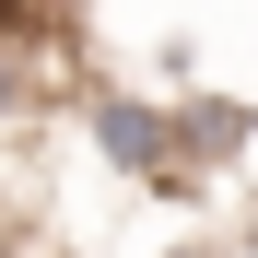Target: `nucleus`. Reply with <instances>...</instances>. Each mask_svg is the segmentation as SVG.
Segmentation results:
<instances>
[{
  "mask_svg": "<svg viewBox=\"0 0 258 258\" xmlns=\"http://www.w3.org/2000/svg\"><path fill=\"white\" fill-rule=\"evenodd\" d=\"M164 258H223V246H211V235H188V246H164Z\"/></svg>",
  "mask_w": 258,
  "mask_h": 258,
  "instance_id": "7ed1b4c3",
  "label": "nucleus"
},
{
  "mask_svg": "<svg viewBox=\"0 0 258 258\" xmlns=\"http://www.w3.org/2000/svg\"><path fill=\"white\" fill-rule=\"evenodd\" d=\"M35 258H82V246H35Z\"/></svg>",
  "mask_w": 258,
  "mask_h": 258,
  "instance_id": "20e7f679",
  "label": "nucleus"
},
{
  "mask_svg": "<svg viewBox=\"0 0 258 258\" xmlns=\"http://www.w3.org/2000/svg\"><path fill=\"white\" fill-rule=\"evenodd\" d=\"M176 153H188V188H211V176L246 153V106H223V94H188V106H176Z\"/></svg>",
  "mask_w": 258,
  "mask_h": 258,
  "instance_id": "f03ea898",
  "label": "nucleus"
},
{
  "mask_svg": "<svg viewBox=\"0 0 258 258\" xmlns=\"http://www.w3.org/2000/svg\"><path fill=\"white\" fill-rule=\"evenodd\" d=\"M71 117H82V141H94L106 176L164 188V200H200V188H188V153H176V106L129 94V82H71Z\"/></svg>",
  "mask_w": 258,
  "mask_h": 258,
  "instance_id": "f257e3e1",
  "label": "nucleus"
}]
</instances>
